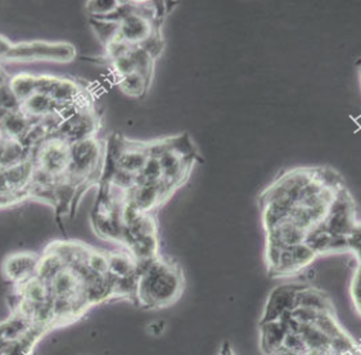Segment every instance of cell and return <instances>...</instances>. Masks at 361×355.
Returning <instances> with one entry per match:
<instances>
[{"mask_svg": "<svg viewBox=\"0 0 361 355\" xmlns=\"http://www.w3.org/2000/svg\"><path fill=\"white\" fill-rule=\"evenodd\" d=\"M183 292L180 269L161 258L137 263L135 300L145 309H161L173 304Z\"/></svg>", "mask_w": 361, "mask_h": 355, "instance_id": "6da1fadb", "label": "cell"}, {"mask_svg": "<svg viewBox=\"0 0 361 355\" xmlns=\"http://www.w3.org/2000/svg\"><path fill=\"white\" fill-rule=\"evenodd\" d=\"M320 224L332 236L348 239L357 224V220L354 200L346 187L337 192L326 217Z\"/></svg>", "mask_w": 361, "mask_h": 355, "instance_id": "7a4b0ae2", "label": "cell"}, {"mask_svg": "<svg viewBox=\"0 0 361 355\" xmlns=\"http://www.w3.org/2000/svg\"><path fill=\"white\" fill-rule=\"evenodd\" d=\"M99 160L101 145L93 137L71 143L67 178L70 181L87 178L92 173H94Z\"/></svg>", "mask_w": 361, "mask_h": 355, "instance_id": "3957f363", "label": "cell"}, {"mask_svg": "<svg viewBox=\"0 0 361 355\" xmlns=\"http://www.w3.org/2000/svg\"><path fill=\"white\" fill-rule=\"evenodd\" d=\"M39 169L54 178H67L70 165V143L61 137L45 140L37 153ZM68 179V178H67Z\"/></svg>", "mask_w": 361, "mask_h": 355, "instance_id": "277c9868", "label": "cell"}, {"mask_svg": "<svg viewBox=\"0 0 361 355\" xmlns=\"http://www.w3.org/2000/svg\"><path fill=\"white\" fill-rule=\"evenodd\" d=\"M317 258V254L306 243L284 247L281 250L274 267L269 270V275L274 278L293 276L309 267Z\"/></svg>", "mask_w": 361, "mask_h": 355, "instance_id": "5b68a950", "label": "cell"}, {"mask_svg": "<svg viewBox=\"0 0 361 355\" xmlns=\"http://www.w3.org/2000/svg\"><path fill=\"white\" fill-rule=\"evenodd\" d=\"M302 283H288L275 287L267 297L260 323L283 318L296 308L297 292Z\"/></svg>", "mask_w": 361, "mask_h": 355, "instance_id": "8992f818", "label": "cell"}, {"mask_svg": "<svg viewBox=\"0 0 361 355\" xmlns=\"http://www.w3.org/2000/svg\"><path fill=\"white\" fill-rule=\"evenodd\" d=\"M173 189L161 183H140L130 189L126 195V200L134 205L137 210L152 212L166 198Z\"/></svg>", "mask_w": 361, "mask_h": 355, "instance_id": "52a82bcc", "label": "cell"}, {"mask_svg": "<svg viewBox=\"0 0 361 355\" xmlns=\"http://www.w3.org/2000/svg\"><path fill=\"white\" fill-rule=\"evenodd\" d=\"M156 30L153 29L152 20L148 16L142 15L137 7L135 11L118 22V37L133 47L143 43L151 37Z\"/></svg>", "mask_w": 361, "mask_h": 355, "instance_id": "ba28073f", "label": "cell"}, {"mask_svg": "<svg viewBox=\"0 0 361 355\" xmlns=\"http://www.w3.org/2000/svg\"><path fill=\"white\" fill-rule=\"evenodd\" d=\"M290 328V313L273 322L259 323L260 348L262 354L273 355L282 345Z\"/></svg>", "mask_w": 361, "mask_h": 355, "instance_id": "9c48e42d", "label": "cell"}, {"mask_svg": "<svg viewBox=\"0 0 361 355\" xmlns=\"http://www.w3.org/2000/svg\"><path fill=\"white\" fill-rule=\"evenodd\" d=\"M39 258L40 256L31 253L11 255L6 259L3 265L4 275L9 281L15 282L16 284L25 282L37 275Z\"/></svg>", "mask_w": 361, "mask_h": 355, "instance_id": "30bf717a", "label": "cell"}, {"mask_svg": "<svg viewBox=\"0 0 361 355\" xmlns=\"http://www.w3.org/2000/svg\"><path fill=\"white\" fill-rule=\"evenodd\" d=\"M149 159V147L142 145H123L115 157L116 169L129 174L139 175Z\"/></svg>", "mask_w": 361, "mask_h": 355, "instance_id": "8fae6325", "label": "cell"}, {"mask_svg": "<svg viewBox=\"0 0 361 355\" xmlns=\"http://www.w3.org/2000/svg\"><path fill=\"white\" fill-rule=\"evenodd\" d=\"M296 308H306L318 312H332L336 311L331 297L324 291L310 284H301L297 292Z\"/></svg>", "mask_w": 361, "mask_h": 355, "instance_id": "7c38bea8", "label": "cell"}, {"mask_svg": "<svg viewBox=\"0 0 361 355\" xmlns=\"http://www.w3.org/2000/svg\"><path fill=\"white\" fill-rule=\"evenodd\" d=\"M29 44L31 59H49V61L67 62V61H71L75 56L73 47L68 44L43 43V42Z\"/></svg>", "mask_w": 361, "mask_h": 355, "instance_id": "4fadbf2b", "label": "cell"}, {"mask_svg": "<svg viewBox=\"0 0 361 355\" xmlns=\"http://www.w3.org/2000/svg\"><path fill=\"white\" fill-rule=\"evenodd\" d=\"M109 275L114 278L137 276V261L129 251L109 253Z\"/></svg>", "mask_w": 361, "mask_h": 355, "instance_id": "5bb4252c", "label": "cell"}, {"mask_svg": "<svg viewBox=\"0 0 361 355\" xmlns=\"http://www.w3.org/2000/svg\"><path fill=\"white\" fill-rule=\"evenodd\" d=\"M3 131L7 133L11 139L23 138L30 131L29 116H26L23 112H8L1 120Z\"/></svg>", "mask_w": 361, "mask_h": 355, "instance_id": "9a60e30c", "label": "cell"}, {"mask_svg": "<svg viewBox=\"0 0 361 355\" xmlns=\"http://www.w3.org/2000/svg\"><path fill=\"white\" fill-rule=\"evenodd\" d=\"M23 104V114L26 116L44 117L48 114L54 112L57 107L54 102L51 101L49 95L43 93H34L29 100L22 103Z\"/></svg>", "mask_w": 361, "mask_h": 355, "instance_id": "2e32d148", "label": "cell"}, {"mask_svg": "<svg viewBox=\"0 0 361 355\" xmlns=\"http://www.w3.org/2000/svg\"><path fill=\"white\" fill-rule=\"evenodd\" d=\"M9 88L20 103H23L34 93H37V78L29 73H20L11 81Z\"/></svg>", "mask_w": 361, "mask_h": 355, "instance_id": "e0dca14e", "label": "cell"}, {"mask_svg": "<svg viewBox=\"0 0 361 355\" xmlns=\"http://www.w3.org/2000/svg\"><path fill=\"white\" fill-rule=\"evenodd\" d=\"M148 83L149 80L145 79V76H142L140 73H134L120 79L118 85L125 95L130 97H140L147 90Z\"/></svg>", "mask_w": 361, "mask_h": 355, "instance_id": "ac0fdd59", "label": "cell"}, {"mask_svg": "<svg viewBox=\"0 0 361 355\" xmlns=\"http://www.w3.org/2000/svg\"><path fill=\"white\" fill-rule=\"evenodd\" d=\"M130 54L133 59H134V62H135L137 73H140L142 76H145V79H151L154 59H153L152 57H149V56H148L140 47H137V45L131 48Z\"/></svg>", "mask_w": 361, "mask_h": 355, "instance_id": "d6986e66", "label": "cell"}, {"mask_svg": "<svg viewBox=\"0 0 361 355\" xmlns=\"http://www.w3.org/2000/svg\"><path fill=\"white\" fill-rule=\"evenodd\" d=\"M112 65H114L116 75L120 79H123L125 76H129L131 73H137L135 62L131 57L130 52L128 54H123L121 57H118V59H114Z\"/></svg>", "mask_w": 361, "mask_h": 355, "instance_id": "ffe728a7", "label": "cell"}, {"mask_svg": "<svg viewBox=\"0 0 361 355\" xmlns=\"http://www.w3.org/2000/svg\"><path fill=\"white\" fill-rule=\"evenodd\" d=\"M137 47H140L149 57L156 61L164 51V42L159 37V31H154L151 37H147L145 42L139 44Z\"/></svg>", "mask_w": 361, "mask_h": 355, "instance_id": "44dd1931", "label": "cell"}, {"mask_svg": "<svg viewBox=\"0 0 361 355\" xmlns=\"http://www.w3.org/2000/svg\"><path fill=\"white\" fill-rule=\"evenodd\" d=\"M350 297L354 305L355 312L361 318V264L355 270L350 286Z\"/></svg>", "mask_w": 361, "mask_h": 355, "instance_id": "7402d4cb", "label": "cell"}, {"mask_svg": "<svg viewBox=\"0 0 361 355\" xmlns=\"http://www.w3.org/2000/svg\"><path fill=\"white\" fill-rule=\"evenodd\" d=\"M121 3L118 1H92L89 3V11L92 12V15L98 17V18H107L109 16L116 12V9L120 7Z\"/></svg>", "mask_w": 361, "mask_h": 355, "instance_id": "603a6c76", "label": "cell"}, {"mask_svg": "<svg viewBox=\"0 0 361 355\" xmlns=\"http://www.w3.org/2000/svg\"><path fill=\"white\" fill-rule=\"evenodd\" d=\"M18 104H20V101L16 98L11 88L7 85L0 87V109L7 111V112H15L17 111Z\"/></svg>", "mask_w": 361, "mask_h": 355, "instance_id": "cb8c5ba5", "label": "cell"}, {"mask_svg": "<svg viewBox=\"0 0 361 355\" xmlns=\"http://www.w3.org/2000/svg\"><path fill=\"white\" fill-rule=\"evenodd\" d=\"M347 241H348L350 253H353L357 258L359 263H361V223L356 224Z\"/></svg>", "mask_w": 361, "mask_h": 355, "instance_id": "d4e9b609", "label": "cell"}, {"mask_svg": "<svg viewBox=\"0 0 361 355\" xmlns=\"http://www.w3.org/2000/svg\"><path fill=\"white\" fill-rule=\"evenodd\" d=\"M12 47L13 45H11L6 37H0V57H8Z\"/></svg>", "mask_w": 361, "mask_h": 355, "instance_id": "484cf974", "label": "cell"}, {"mask_svg": "<svg viewBox=\"0 0 361 355\" xmlns=\"http://www.w3.org/2000/svg\"><path fill=\"white\" fill-rule=\"evenodd\" d=\"M219 355H237L234 353V350L231 348V344L229 342H223L221 344V348H220V351H219Z\"/></svg>", "mask_w": 361, "mask_h": 355, "instance_id": "4316f807", "label": "cell"}, {"mask_svg": "<svg viewBox=\"0 0 361 355\" xmlns=\"http://www.w3.org/2000/svg\"><path fill=\"white\" fill-rule=\"evenodd\" d=\"M3 85H6V83H4V75L0 73V87H3Z\"/></svg>", "mask_w": 361, "mask_h": 355, "instance_id": "83f0119b", "label": "cell"}, {"mask_svg": "<svg viewBox=\"0 0 361 355\" xmlns=\"http://www.w3.org/2000/svg\"><path fill=\"white\" fill-rule=\"evenodd\" d=\"M0 131H3V124H1V120H0Z\"/></svg>", "mask_w": 361, "mask_h": 355, "instance_id": "f1b7e54d", "label": "cell"}]
</instances>
